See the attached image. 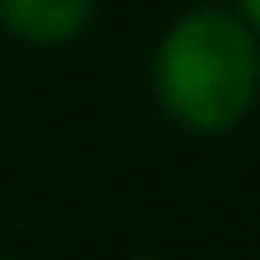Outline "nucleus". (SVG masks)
I'll return each instance as SVG.
<instances>
[{
	"label": "nucleus",
	"instance_id": "nucleus-1",
	"mask_svg": "<svg viewBox=\"0 0 260 260\" xmlns=\"http://www.w3.org/2000/svg\"><path fill=\"white\" fill-rule=\"evenodd\" d=\"M153 91H158L164 113L187 130H198V136L232 130L260 91L254 28L232 12H221V6L187 12L158 46Z\"/></svg>",
	"mask_w": 260,
	"mask_h": 260
},
{
	"label": "nucleus",
	"instance_id": "nucleus-2",
	"mask_svg": "<svg viewBox=\"0 0 260 260\" xmlns=\"http://www.w3.org/2000/svg\"><path fill=\"white\" fill-rule=\"evenodd\" d=\"M96 0H0V23L28 46H62L91 23Z\"/></svg>",
	"mask_w": 260,
	"mask_h": 260
},
{
	"label": "nucleus",
	"instance_id": "nucleus-3",
	"mask_svg": "<svg viewBox=\"0 0 260 260\" xmlns=\"http://www.w3.org/2000/svg\"><path fill=\"white\" fill-rule=\"evenodd\" d=\"M243 23H254V34H260V0H243Z\"/></svg>",
	"mask_w": 260,
	"mask_h": 260
}]
</instances>
